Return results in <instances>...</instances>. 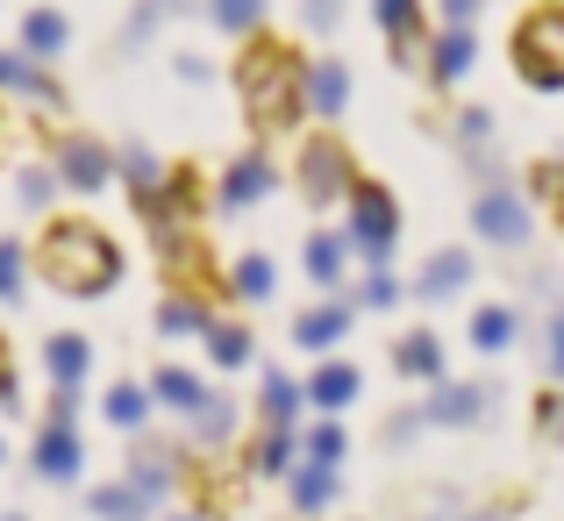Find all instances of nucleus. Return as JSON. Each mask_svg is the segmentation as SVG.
Returning a JSON list of instances; mask_svg holds the SVG:
<instances>
[{"instance_id":"bb28decb","label":"nucleus","mask_w":564,"mask_h":521,"mask_svg":"<svg viewBox=\"0 0 564 521\" xmlns=\"http://www.w3.org/2000/svg\"><path fill=\"white\" fill-rule=\"evenodd\" d=\"M172 479H180V457H172L165 443H143V451L129 457V486H137L143 500H165V493H172Z\"/></svg>"},{"instance_id":"cd10ccee","label":"nucleus","mask_w":564,"mask_h":521,"mask_svg":"<svg viewBox=\"0 0 564 521\" xmlns=\"http://www.w3.org/2000/svg\"><path fill=\"white\" fill-rule=\"evenodd\" d=\"M43 371H51V386H86L94 344H86V336H51V344H43Z\"/></svg>"},{"instance_id":"603ef678","label":"nucleus","mask_w":564,"mask_h":521,"mask_svg":"<svg viewBox=\"0 0 564 521\" xmlns=\"http://www.w3.org/2000/svg\"><path fill=\"white\" fill-rule=\"evenodd\" d=\"M465 521H500V514H465Z\"/></svg>"},{"instance_id":"2eb2a0df","label":"nucleus","mask_w":564,"mask_h":521,"mask_svg":"<svg viewBox=\"0 0 564 521\" xmlns=\"http://www.w3.org/2000/svg\"><path fill=\"white\" fill-rule=\"evenodd\" d=\"M350 258H358V250H350V236H344V229H315V236L301 243V264H307V279H315L322 293H344Z\"/></svg>"},{"instance_id":"6ab92c4d","label":"nucleus","mask_w":564,"mask_h":521,"mask_svg":"<svg viewBox=\"0 0 564 521\" xmlns=\"http://www.w3.org/2000/svg\"><path fill=\"white\" fill-rule=\"evenodd\" d=\"M358 393H365V379H358L350 357H322V365L307 371V408H322V414H344Z\"/></svg>"},{"instance_id":"3c124183","label":"nucleus","mask_w":564,"mask_h":521,"mask_svg":"<svg viewBox=\"0 0 564 521\" xmlns=\"http://www.w3.org/2000/svg\"><path fill=\"white\" fill-rule=\"evenodd\" d=\"M557 229H564V193H557Z\"/></svg>"},{"instance_id":"49530a36","label":"nucleus","mask_w":564,"mask_h":521,"mask_svg":"<svg viewBox=\"0 0 564 521\" xmlns=\"http://www.w3.org/2000/svg\"><path fill=\"white\" fill-rule=\"evenodd\" d=\"M536 428H543L551 443H564V393H543V400H536Z\"/></svg>"},{"instance_id":"473e14b6","label":"nucleus","mask_w":564,"mask_h":521,"mask_svg":"<svg viewBox=\"0 0 564 521\" xmlns=\"http://www.w3.org/2000/svg\"><path fill=\"white\" fill-rule=\"evenodd\" d=\"M100 414H108L115 428H143V422H151V386L115 379V386H108V400H100Z\"/></svg>"},{"instance_id":"0eeeda50","label":"nucleus","mask_w":564,"mask_h":521,"mask_svg":"<svg viewBox=\"0 0 564 521\" xmlns=\"http://www.w3.org/2000/svg\"><path fill=\"white\" fill-rule=\"evenodd\" d=\"M158 236V264H165L172 293H200V301H215V293H229V272H215V250H207V236L180 221V229H151Z\"/></svg>"},{"instance_id":"9b49d317","label":"nucleus","mask_w":564,"mask_h":521,"mask_svg":"<svg viewBox=\"0 0 564 521\" xmlns=\"http://www.w3.org/2000/svg\"><path fill=\"white\" fill-rule=\"evenodd\" d=\"M272 186H279V165H272V151H243V158H229V165H221L215 207H221V215H243V207H258Z\"/></svg>"},{"instance_id":"4be33fe9","label":"nucleus","mask_w":564,"mask_h":521,"mask_svg":"<svg viewBox=\"0 0 564 521\" xmlns=\"http://www.w3.org/2000/svg\"><path fill=\"white\" fill-rule=\"evenodd\" d=\"M471 350L479 357H508L514 344H522V315H514L508 301H486V307H471Z\"/></svg>"},{"instance_id":"ddd939ff","label":"nucleus","mask_w":564,"mask_h":521,"mask_svg":"<svg viewBox=\"0 0 564 521\" xmlns=\"http://www.w3.org/2000/svg\"><path fill=\"white\" fill-rule=\"evenodd\" d=\"M200 207H207V186H200V172H193V165H165L158 207H151L143 221H151V229H180V221H200Z\"/></svg>"},{"instance_id":"a211bd4d","label":"nucleus","mask_w":564,"mask_h":521,"mask_svg":"<svg viewBox=\"0 0 564 521\" xmlns=\"http://www.w3.org/2000/svg\"><path fill=\"white\" fill-rule=\"evenodd\" d=\"M0 94H22V100H43V108H65V86L43 72V57L29 51H0Z\"/></svg>"},{"instance_id":"aec40b11","label":"nucleus","mask_w":564,"mask_h":521,"mask_svg":"<svg viewBox=\"0 0 564 521\" xmlns=\"http://www.w3.org/2000/svg\"><path fill=\"white\" fill-rule=\"evenodd\" d=\"M79 465H86V443H79V428H65V422H43V436H36V471L51 486H72L79 479Z\"/></svg>"},{"instance_id":"c9c22d12","label":"nucleus","mask_w":564,"mask_h":521,"mask_svg":"<svg viewBox=\"0 0 564 521\" xmlns=\"http://www.w3.org/2000/svg\"><path fill=\"white\" fill-rule=\"evenodd\" d=\"M94 521H151V500H143L129 479H115V486L94 493Z\"/></svg>"},{"instance_id":"20e7f679","label":"nucleus","mask_w":564,"mask_h":521,"mask_svg":"<svg viewBox=\"0 0 564 521\" xmlns=\"http://www.w3.org/2000/svg\"><path fill=\"white\" fill-rule=\"evenodd\" d=\"M358 158H350V143L336 137V129H315V137L301 143V158H293V186H301V200L307 207H344L350 200V186H358Z\"/></svg>"},{"instance_id":"58836bf2","label":"nucleus","mask_w":564,"mask_h":521,"mask_svg":"<svg viewBox=\"0 0 564 521\" xmlns=\"http://www.w3.org/2000/svg\"><path fill=\"white\" fill-rule=\"evenodd\" d=\"M14 178H22V186H14V200H22L29 215H43V207L57 200V186H65V178H57V165H51V172H43V165H29V172H14Z\"/></svg>"},{"instance_id":"4c0bfd02","label":"nucleus","mask_w":564,"mask_h":521,"mask_svg":"<svg viewBox=\"0 0 564 521\" xmlns=\"http://www.w3.org/2000/svg\"><path fill=\"white\" fill-rule=\"evenodd\" d=\"M344 451H350V436H344L336 414H322V422L301 436V457H315V465H344Z\"/></svg>"},{"instance_id":"09e8293b","label":"nucleus","mask_w":564,"mask_h":521,"mask_svg":"<svg viewBox=\"0 0 564 521\" xmlns=\"http://www.w3.org/2000/svg\"><path fill=\"white\" fill-rule=\"evenodd\" d=\"M172 65H180V79H186V86H207V72H215V65H207L200 51H180V57H172Z\"/></svg>"},{"instance_id":"6e6552de","label":"nucleus","mask_w":564,"mask_h":521,"mask_svg":"<svg viewBox=\"0 0 564 521\" xmlns=\"http://www.w3.org/2000/svg\"><path fill=\"white\" fill-rule=\"evenodd\" d=\"M57 178H65L72 193H108L115 178H122V158L100 137H86V129H65V137H57Z\"/></svg>"},{"instance_id":"423d86ee","label":"nucleus","mask_w":564,"mask_h":521,"mask_svg":"<svg viewBox=\"0 0 564 521\" xmlns=\"http://www.w3.org/2000/svg\"><path fill=\"white\" fill-rule=\"evenodd\" d=\"M536 215H529V193L514 186L508 172H486L479 193H471V236H486L494 250H522Z\"/></svg>"},{"instance_id":"a18cd8bd","label":"nucleus","mask_w":564,"mask_h":521,"mask_svg":"<svg viewBox=\"0 0 564 521\" xmlns=\"http://www.w3.org/2000/svg\"><path fill=\"white\" fill-rule=\"evenodd\" d=\"M165 14H172V0H143V8H137V22H129V43H143L151 29H165Z\"/></svg>"},{"instance_id":"f8f14e48","label":"nucleus","mask_w":564,"mask_h":521,"mask_svg":"<svg viewBox=\"0 0 564 521\" xmlns=\"http://www.w3.org/2000/svg\"><path fill=\"white\" fill-rule=\"evenodd\" d=\"M465 286H471V250L443 243V250H429V258H422V272H414L408 301H422V307H451Z\"/></svg>"},{"instance_id":"dca6fc26","label":"nucleus","mask_w":564,"mask_h":521,"mask_svg":"<svg viewBox=\"0 0 564 521\" xmlns=\"http://www.w3.org/2000/svg\"><path fill=\"white\" fill-rule=\"evenodd\" d=\"M471 65H479V36H471V29H457V22H443L436 36H429V65H422V72H429L436 86H457Z\"/></svg>"},{"instance_id":"f704fd0d","label":"nucleus","mask_w":564,"mask_h":521,"mask_svg":"<svg viewBox=\"0 0 564 521\" xmlns=\"http://www.w3.org/2000/svg\"><path fill=\"white\" fill-rule=\"evenodd\" d=\"M186 422H193V443H229L236 436V400L229 393H207Z\"/></svg>"},{"instance_id":"f03ea898","label":"nucleus","mask_w":564,"mask_h":521,"mask_svg":"<svg viewBox=\"0 0 564 521\" xmlns=\"http://www.w3.org/2000/svg\"><path fill=\"white\" fill-rule=\"evenodd\" d=\"M36 272L51 293H65V301H108L115 286H122V243H115L100 221H51V229L36 236Z\"/></svg>"},{"instance_id":"a878e982","label":"nucleus","mask_w":564,"mask_h":521,"mask_svg":"<svg viewBox=\"0 0 564 521\" xmlns=\"http://www.w3.org/2000/svg\"><path fill=\"white\" fill-rule=\"evenodd\" d=\"M200 344H207V357H215L221 371H243L250 357H258V336H250L243 322H229V315H215V322H207V329H200Z\"/></svg>"},{"instance_id":"79ce46f5","label":"nucleus","mask_w":564,"mask_h":521,"mask_svg":"<svg viewBox=\"0 0 564 521\" xmlns=\"http://www.w3.org/2000/svg\"><path fill=\"white\" fill-rule=\"evenodd\" d=\"M451 122H457V143H465L471 158L494 143V115H486V108H465V115H451Z\"/></svg>"},{"instance_id":"c756f323","label":"nucleus","mask_w":564,"mask_h":521,"mask_svg":"<svg viewBox=\"0 0 564 521\" xmlns=\"http://www.w3.org/2000/svg\"><path fill=\"white\" fill-rule=\"evenodd\" d=\"M151 400H158V408H172V414H193V408L207 400V386L193 379L186 365H158V371H151Z\"/></svg>"},{"instance_id":"9d476101","label":"nucleus","mask_w":564,"mask_h":521,"mask_svg":"<svg viewBox=\"0 0 564 521\" xmlns=\"http://www.w3.org/2000/svg\"><path fill=\"white\" fill-rule=\"evenodd\" d=\"M422 414H429V428H471V422L494 414V386L486 379H436V393L422 400Z\"/></svg>"},{"instance_id":"1a4fd4ad","label":"nucleus","mask_w":564,"mask_h":521,"mask_svg":"<svg viewBox=\"0 0 564 521\" xmlns=\"http://www.w3.org/2000/svg\"><path fill=\"white\" fill-rule=\"evenodd\" d=\"M372 22H379V36L393 43V65H429V0H372Z\"/></svg>"},{"instance_id":"a19ab883","label":"nucleus","mask_w":564,"mask_h":521,"mask_svg":"<svg viewBox=\"0 0 564 521\" xmlns=\"http://www.w3.org/2000/svg\"><path fill=\"white\" fill-rule=\"evenodd\" d=\"M557 193H564V158H536V165H529V200L557 207Z\"/></svg>"},{"instance_id":"2f4dec72","label":"nucleus","mask_w":564,"mask_h":521,"mask_svg":"<svg viewBox=\"0 0 564 521\" xmlns=\"http://www.w3.org/2000/svg\"><path fill=\"white\" fill-rule=\"evenodd\" d=\"M329 500H336V465L301 457V465H293V508H301V514H322Z\"/></svg>"},{"instance_id":"864d4df0","label":"nucleus","mask_w":564,"mask_h":521,"mask_svg":"<svg viewBox=\"0 0 564 521\" xmlns=\"http://www.w3.org/2000/svg\"><path fill=\"white\" fill-rule=\"evenodd\" d=\"M165 521H200V514H165Z\"/></svg>"},{"instance_id":"f3484780","label":"nucleus","mask_w":564,"mask_h":521,"mask_svg":"<svg viewBox=\"0 0 564 521\" xmlns=\"http://www.w3.org/2000/svg\"><path fill=\"white\" fill-rule=\"evenodd\" d=\"M393 371H400V379L436 386V379H451V350H443L436 329H408V336L393 344Z\"/></svg>"},{"instance_id":"7c9ffc66","label":"nucleus","mask_w":564,"mask_h":521,"mask_svg":"<svg viewBox=\"0 0 564 521\" xmlns=\"http://www.w3.org/2000/svg\"><path fill=\"white\" fill-rule=\"evenodd\" d=\"M207 322H215V307H207L200 293H165V301H158V336H200Z\"/></svg>"},{"instance_id":"393cba45","label":"nucleus","mask_w":564,"mask_h":521,"mask_svg":"<svg viewBox=\"0 0 564 521\" xmlns=\"http://www.w3.org/2000/svg\"><path fill=\"white\" fill-rule=\"evenodd\" d=\"M22 51L43 57V65H51V57H65V51H72V22H65L57 8H29V14H22Z\"/></svg>"},{"instance_id":"5fc2aeb1","label":"nucleus","mask_w":564,"mask_h":521,"mask_svg":"<svg viewBox=\"0 0 564 521\" xmlns=\"http://www.w3.org/2000/svg\"><path fill=\"white\" fill-rule=\"evenodd\" d=\"M8 521H22V514H8Z\"/></svg>"},{"instance_id":"e433bc0d","label":"nucleus","mask_w":564,"mask_h":521,"mask_svg":"<svg viewBox=\"0 0 564 521\" xmlns=\"http://www.w3.org/2000/svg\"><path fill=\"white\" fill-rule=\"evenodd\" d=\"M350 301H358V307H372V315H386V307H400V301H408V286L393 279V264H372V272L358 279V293H350Z\"/></svg>"},{"instance_id":"de8ad7c7","label":"nucleus","mask_w":564,"mask_h":521,"mask_svg":"<svg viewBox=\"0 0 564 521\" xmlns=\"http://www.w3.org/2000/svg\"><path fill=\"white\" fill-rule=\"evenodd\" d=\"M479 8H486V0H436V14H443V22H457V29L479 22Z\"/></svg>"},{"instance_id":"39448f33","label":"nucleus","mask_w":564,"mask_h":521,"mask_svg":"<svg viewBox=\"0 0 564 521\" xmlns=\"http://www.w3.org/2000/svg\"><path fill=\"white\" fill-rule=\"evenodd\" d=\"M344 236H350V250H358L365 264H393V250H400V200L379 186V178H358L350 186V200H344Z\"/></svg>"},{"instance_id":"72a5a7b5","label":"nucleus","mask_w":564,"mask_h":521,"mask_svg":"<svg viewBox=\"0 0 564 521\" xmlns=\"http://www.w3.org/2000/svg\"><path fill=\"white\" fill-rule=\"evenodd\" d=\"M200 14L221 29V36H258V29H264V14H272V8H264V0H207Z\"/></svg>"},{"instance_id":"7ed1b4c3","label":"nucleus","mask_w":564,"mask_h":521,"mask_svg":"<svg viewBox=\"0 0 564 521\" xmlns=\"http://www.w3.org/2000/svg\"><path fill=\"white\" fill-rule=\"evenodd\" d=\"M508 57L529 94H564V0H543V8H529L514 22Z\"/></svg>"},{"instance_id":"412c9836","label":"nucleus","mask_w":564,"mask_h":521,"mask_svg":"<svg viewBox=\"0 0 564 521\" xmlns=\"http://www.w3.org/2000/svg\"><path fill=\"white\" fill-rule=\"evenodd\" d=\"M350 315H358V301H322V307H307V315L293 322V344L315 350V357H329L350 336Z\"/></svg>"},{"instance_id":"8fccbe9b","label":"nucleus","mask_w":564,"mask_h":521,"mask_svg":"<svg viewBox=\"0 0 564 521\" xmlns=\"http://www.w3.org/2000/svg\"><path fill=\"white\" fill-rule=\"evenodd\" d=\"M0 408H22V379H14L8 357H0Z\"/></svg>"},{"instance_id":"b1692460","label":"nucleus","mask_w":564,"mask_h":521,"mask_svg":"<svg viewBox=\"0 0 564 521\" xmlns=\"http://www.w3.org/2000/svg\"><path fill=\"white\" fill-rule=\"evenodd\" d=\"M301 408H307V386H301V379H286V371H264V386H258V414H264V428H293V422H301Z\"/></svg>"},{"instance_id":"4468645a","label":"nucleus","mask_w":564,"mask_h":521,"mask_svg":"<svg viewBox=\"0 0 564 521\" xmlns=\"http://www.w3.org/2000/svg\"><path fill=\"white\" fill-rule=\"evenodd\" d=\"M350 65L344 57H307V115L315 122H344V108H350Z\"/></svg>"},{"instance_id":"c03bdc74","label":"nucleus","mask_w":564,"mask_h":521,"mask_svg":"<svg viewBox=\"0 0 564 521\" xmlns=\"http://www.w3.org/2000/svg\"><path fill=\"white\" fill-rule=\"evenodd\" d=\"M543 371H551V379L564 386V307L551 315V336H543Z\"/></svg>"},{"instance_id":"5701e85b","label":"nucleus","mask_w":564,"mask_h":521,"mask_svg":"<svg viewBox=\"0 0 564 521\" xmlns=\"http://www.w3.org/2000/svg\"><path fill=\"white\" fill-rule=\"evenodd\" d=\"M229 293L243 307H264L279 293V258H272V250H243V258L229 264Z\"/></svg>"},{"instance_id":"c85d7f7f","label":"nucleus","mask_w":564,"mask_h":521,"mask_svg":"<svg viewBox=\"0 0 564 521\" xmlns=\"http://www.w3.org/2000/svg\"><path fill=\"white\" fill-rule=\"evenodd\" d=\"M293 465H301V436L293 428H264L258 451H250V471L258 479H293Z\"/></svg>"},{"instance_id":"f257e3e1","label":"nucleus","mask_w":564,"mask_h":521,"mask_svg":"<svg viewBox=\"0 0 564 521\" xmlns=\"http://www.w3.org/2000/svg\"><path fill=\"white\" fill-rule=\"evenodd\" d=\"M236 100H243V122L258 137H293L307 122V57L286 36H243L236 57Z\"/></svg>"},{"instance_id":"37998d69","label":"nucleus","mask_w":564,"mask_h":521,"mask_svg":"<svg viewBox=\"0 0 564 521\" xmlns=\"http://www.w3.org/2000/svg\"><path fill=\"white\" fill-rule=\"evenodd\" d=\"M336 22H344V0H301V29H315V36H336Z\"/></svg>"},{"instance_id":"ea45409f","label":"nucleus","mask_w":564,"mask_h":521,"mask_svg":"<svg viewBox=\"0 0 564 521\" xmlns=\"http://www.w3.org/2000/svg\"><path fill=\"white\" fill-rule=\"evenodd\" d=\"M22 279H29L22 236H0V301H22Z\"/></svg>"}]
</instances>
